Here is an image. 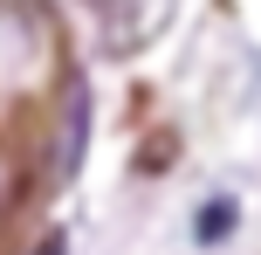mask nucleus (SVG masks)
<instances>
[{"label":"nucleus","mask_w":261,"mask_h":255,"mask_svg":"<svg viewBox=\"0 0 261 255\" xmlns=\"http://www.w3.org/2000/svg\"><path fill=\"white\" fill-rule=\"evenodd\" d=\"M227 228H234V207H199V221H193V235H199V242H213V235H227Z\"/></svg>","instance_id":"7ed1b4c3"},{"label":"nucleus","mask_w":261,"mask_h":255,"mask_svg":"<svg viewBox=\"0 0 261 255\" xmlns=\"http://www.w3.org/2000/svg\"><path fill=\"white\" fill-rule=\"evenodd\" d=\"M28 255H69V242H62V235H41V242L28 248Z\"/></svg>","instance_id":"20e7f679"},{"label":"nucleus","mask_w":261,"mask_h":255,"mask_svg":"<svg viewBox=\"0 0 261 255\" xmlns=\"http://www.w3.org/2000/svg\"><path fill=\"white\" fill-rule=\"evenodd\" d=\"M83 145H90V90L69 69L62 76V124H55V179H69L83 166Z\"/></svg>","instance_id":"f257e3e1"},{"label":"nucleus","mask_w":261,"mask_h":255,"mask_svg":"<svg viewBox=\"0 0 261 255\" xmlns=\"http://www.w3.org/2000/svg\"><path fill=\"white\" fill-rule=\"evenodd\" d=\"M21 193H28V173H21V159H14V152H0V228L14 221Z\"/></svg>","instance_id":"f03ea898"}]
</instances>
